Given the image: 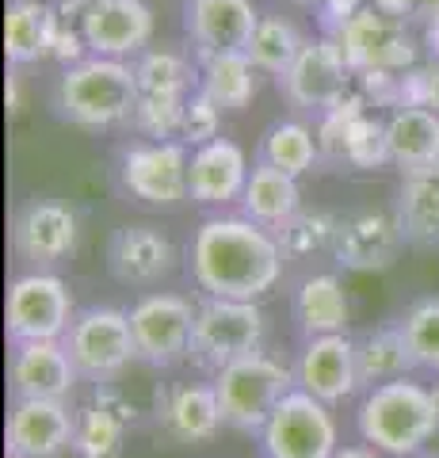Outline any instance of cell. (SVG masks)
Instances as JSON below:
<instances>
[{"mask_svg": "<svg viewBox=\"0 0 439 458\" xmlns=\"http://www.w3.org/2000/svg\"><path fill=\"white\" fill-rule=\"evenodd\" d=\"M222 107L210 99L203 89H195L188 96V107H183V126H180V141L188 149H199L207 141L222 138Z\"/></svg>", "mask_w": 439, "mask_h": 458, "instance_id": "cell-37", "label": "cell"}, {"mask_svg": "<svg viewBox=\"0 0 439 458\" xmlns=\"http://www.w3.org/2000/svg\"><path fill=\"white\" fill-rule=\"evenodd\" d=\"M424 47H428L432 57L439 62V23H424Z\"/></svg>", "mask_w": 439, "mask_h": 458, "instance_id": "cell-43", "label": "cell"}, {"mask_svg": "<svg viewBox=\"0 0 439 458\" xmlns=\"http://www.w3.org/2000/svg\"><path fill=\"white\" fill-rule=\"evenodd\" d=\"M210 382H215L225 428L249 436H260V428L275 412V405L299 386L294 382V367H287L267 352L245 355V360L222 367L218 375H210Z\"/></svg>", "mask_w": 439, "mask_h": 458, "instance_id": "cell-4", "label": "cell"}, {"mask_svg": "<svg viewBox=\"0 0 439 458\" xmlns=\"http://www.w3.org/2000/svg\"><path fill=\"white\" fill-rule=\"evenodd\" d=\"M77 27L89 42V54L134 62L138 54L149 50L157 16L146 0H89Z\"/></svg>", "mask_w": 439, "mask_h": 458, "instance_id": "cell-15", "label": "cell"}, {"mask_svg": "<svg viewBox=\"0 0 439 458\" xmlns=\"http://www.w3.org/2000/svg\"><path fill=\"white\" fill-rule=\"evenodd\" d=\"M153 420L165 439L180 443V447H195V443H210L225 420L215 394V382H173L161 386L153 397Z\"/></svg>", "mask_w": 439, "mask_h": 458, "instance_id": "cell-19", "label": "cell"}, {"mask_svg": "<svg viewBox=\"0 0 439 458\" xmlns=\"http://www.w3.org/2000/svg\"><path fill=\"white\" fill-rule=\"evenodd\" d=\"M413 4H417V20L439 23V0H413Z\"/></svg>", "mask_w": 439, "mask_h": 458, "instance_id": "cell-42", "label": "cell"}, {"mask_svg": "<svg viewBox=\"0 0 439 458\" xmlns=\"http://www.w3.org/2000/svg\"><path fill=\"white\" fill-rule=\"evenodd\" d=\"M356 432L363 443L390 458H413L439 436V417L432 405V386L413 375L363 390L356 409Z\"/></svg>", "mask_w": 439, "mask_h": 458, "instance_id": "cell-3", "label": "cell"}, {"mask_svg": "<svg viewBox=\"0 0 439 458\" xmlns=\"http://www.w3.org/2000/svg\"><path fill=\"white\" fill-rule=\"evenodd\" d=\"M367 4H371V0H321V8H317V27L321 31L317 35L336 38Z\"/></svg>", "mask_w": 439, "mask_h": 458, "instance_id": "cell-40", "label": "cell"}, {"mask_svg": "<svg viewBox=\"0 0 439 458\" xmlns=\"http://www.w3.org/2000/svg\"><path fill=\"white\" fill-rule=\"evenodd\" d=\"M340 50H344L348 65L363 73V69H386V73H405L420 62V38L413 35L409 20L386 16L375 4H367L344 31L336 35Z\"/></svg>", "mask_w": 439, "mask_h": 458, "instance_id": "cell-13", "label": "cell"}, {"mask_svg": "<svg viewBox=\"0 0 439 458\" xmlns=\"http://www.w3.org/2000/svg\"><path fill=\"white\" fill-rule=\"evenodd\" d=\"M191 149L183 141H131L115 157L119 188L141 207L176 210L191 199Z\"/></svg>", "mask_w": 439, "mask_h": 458, "instance_id": "cell-6", "label": "cell"}, {"mask_svg": "<svg viewBox=\"0 0 439 458\" xmlns=\"http://www.w3.org/2000/svg\"><path fill=\"white\" fill-rule=\"evenodd\" d=\"M432 405H435V417H439V382L432 386Z\"/></svg>", "mask_w": 439, "mask_h": 458, "instance_id": "cell-46", "label": "cell"}, {"mask_svg": "<svg viewBox=\"0 0 439 458\" xmlns=\"http://www.w3.org/2000/svg\"><path fill=\"white\" fill-rule=\"evenodd\" d=\"M8 111H12V114L20 111V77H16V73L8 77Z\"/></svg>", "mask_w": 439, "mask_h": 458, "instance_id": "cell-44", "label": "cell"}, {"mask_svg": "<svg viewBox=\"0 0 439 458\" xmlns=\"http://www.w3.org/2000/svg\"><path fill=\"white\" fill-rule=\"evenodd\" d=\"M80 245L77 210L54 195L23 199L12 214V252L27 271H54L73 260Z\"/></svg>", "mask_w": 439, "mask_h": 458, "instance_id": "cell-9", "label": "cell"}, {"mask_svg": "<svg viewBox=\"0 0 439 458\" xmlns=\"http://www.w3.org/2000/svg\"><path fill=\"white\" fill-rule=\"evenodd\" d=\"M73 318V291L58 271H23L8 283L4 333L12 344L65 340Z\"/></svg>", "mask_w": 439, "mask_h": 458, "instance_id": "cell-8", "label": "cell"}, {"mask_svg": "<svg viewBox=\"0 0 439 458\" xmlns=\"http://www.w3.org/2000/svg\"><path fill=\"white\" fill-rule=\"evenodd\" d=\"M77 409L69 401H12L4 447L8 458H62L73 451Z\"/></svg>", "mask_w": 439, "mask_h": 458, "instance_id": "cell-20", "label": "cell"}, {"mask_svg": "<svg viewBox=\"0 0 439 458\" xmlns=\"http://www.w3.org/2000/svg\"><path fill=\"white\" fill-rule=\"evenodd\" d=\"M138 99H165V104H188L199 89V62L173 47H149L134 57Z\"/></svg>", "mask_w": 439, "mask_h": 458, "instance_id": "cell-27", "label": "cell"}, {"mask_svg": "<svg viewBox=\"0 0 439 458\" xmlns=\"http://www.w3.org/2000/svg\"><path fill=\"white\" fill-rule=\"evenodd\" d=\"M356 363H359L363 390H375L382 382L409 378L417 370V360L405 344L401 325H382V328H371V333L356 336Z\"/></svg>", "mask_w": 439, "mask_h": 458, "instance_id": "cell-29", "label": "cell"}, {"mask_svg": "<svg viewBox=\"0 0 439 458\" xmlns=\"http://www.w3.org/2000/svg\"><path fill=\"white\" fill-rule=\"evenodd\" d=\"M267 318L260 302H237V298H203L195 306V333H191V363L199 370L218 375L245 355L264 352Z\"/></svg>", "mask_w": 439, "mask_h": 458, "instance_id": "cell-5", "label": "cell"}, {"mask_svg": "<svg viewBox=\"0 0 439 458\" xmlns=\"http://www.w3.org/2000/svg\"><path fill=\"white\" fill-rule=\"evenodd\" d=\"M405 245L401 222L393 210L359 207L340 214L336 241H333V260L344 271H386L398 260Z\"/></svg>", "mask_w": 439, "mask_h": 458, "instance_id": "cell-16", "label": "cell"}, {"mask_svg": "<svg viewBox=\"0 0 439 458\" xmlns=\"http://www.w3.org/2000/svg\"><path fill=\"white\" fill-rule=\"evenodd\" d=\"M65 352L73 355L84 382L100 386L115 382L131 370L138 360V344L131 333V313L119 306H84L77 310L73 325L65 333Z\"/></svg>", "mask_w": 439, "mask_h": 458, "instance_id": "cell-7", "label": "cell"}, {"mask_svg": "<svg viewBox=\"0 0 439 458\" xmlns=\"http://www.w3.org/2000/svg\"><path fill=\"white\" fill-rule=\"evenodd\" d=\"M386 146L390 165L401 172H417L439 161V111L432 107H393L386 114Z\"/></svg>", "mask_w": 439, "mask_h": 458, "instance_id": "cell-25", "label": "cell"}, {"mask_svg": "<svg viewBox=\"0 0 439 458\" xmlns=\"http://www.w3.org/2000/svg\"><path fill=\"white\" fill-rule=\"evenodd\" d=\"M401 333L420 370H439V294L417 298L401 313Z\"/></svg>", "mask_w": 439, "mask_h": 458, "instance_id": "cell-35", "label": "cell"}, {"mask_svg": "<svg viewBox=\"0 0 439 458\" xmlns=\"http://www.w3.org/2000/svg\"><path fill=\"white\" fill-rule=\"evenodd\" d=\"M77 382L84 378L62 340L12 344V355H8L12 401H69Z\"/></svg>", "mask_w": 439, "mask_h": 458, "instance_id": "cell-17", "label": "cell"}, {"mask_svg": "<svg viewBox=\"0 0 439 458\" xmlns=\"http://www.w3.org/2000/svg\"><path fill=\"white\" fill-rule=\"evenodd\" d=\"M249 176H252L249 153L233 138H215L207 146L191 149V172H188L191 203H199V207L241 203V195L249 188Z\"/></svg>", "mask_w": 439, "mask_h": 458, "instance_id": "cell-22", "label": "cell"}, {"mask_svg": "<svg viewBox=\"0 0 439 458\" xmlns=\"http://www.w3.org/2000/svg\"><path fill=\"white\" fill-rule=\"evenodd\" d=\"M257 161H267L291 176H306L314 172L317 161H321V146H317V131L302 119H279L264 131L260 138V157Z\"/></svg>", "mask_w": 439, "mask_h": 458, "instance_id": "cell-31", "label": "cell"}, {"mask_svg": "<svg viewBox=\"0 0 439 458\" xmlns=\"http://www.w3.org/2000/svg\"><path fill=\"white\" fill-rule=\"evenodd\" d=\"M398 107H432V111H439V62L435 57L417 62L413 69L401 73Z\"/></svg>", "mask_w": 439, "mask_h": 458, "instance_id": "cell-38", "label": "cell"}, {"mask_svg": "<svg viewBox=\"0 0 439 458\" xmlns=\"http://www.w3.org/2000/svg\"><path fill=\"white\" fill-rule=\"evenodd\" d=\"M195 62H199V89L225 114L245 111L257 99L260 69L249 62V54H210V57H195Z\"/></svg>", "mask_w": 439, "mask_h": 458, "instance_id": "cell-30", "label": "cell"}, {"mask_svg": "<svg viewBox=\"0 0 439 458\" xmlns=\"http://www.w3.org/2000/svg\"><path fill=\"white\" fill-rule=\"evenodd\" d=\"M333 458H382V451H375L371 443H340Z\"/></svg>", "mask_w": 439, "mask_h": 458, "instance_id": "cell-41", "label": "cell"}, {"mask_svg": "<svg viewBox=\"0 0 439 458\" xmlns=\"http://www.w3.org/2000/svg\"><path fill=\"white\" fill-rule=\"evenodd\" d=\"M393 214L401 222L405 245L439 249V161L417 172H405Z\"/></svg>", "mask_w": 439, "mask_h": 458, "instance_id": "cell-24", "label": "cell"}, {"mask_svg": "<svg viewBox=\"0 0 439 458\" xmlns=\"http://www.w3.org/2000/svg\"><path fill=\"white\" fill-rule=\"evenodd\" d=\"M344 165L371 172V168H386L390 165V146H386V119H375L371 111L351 126L348 146H344Z\"/></svg>", "mask_w": 439, "mask_h": 458, "instance_id": "cell-36", "label": "cell"}, {"mask_svg": "<svg viewBox=\"0 0 439 458\" xmlns=\"http://www.w3.org/2000/svg\"><path fill=\"white\" fill-rule=\"evenodd\" d=\"M180 267L176 241L153 222L119 225L107 241V271L111 279L131 286V291H149L165 283Z\"/></svg>", "mask_w": 439, "mask_h": 458, "instance_id": "cell-14", "label": "cell"}, {"mask_svg": "<svg viewBox=\"0 0 439 458\" xmlns=\"http://www.w3.org/2000/svg\"><path fill=\"white\" fill-rule=\"evenodd\" d=\"M260 23L252 0H183V31L195 57L210 54H245L249 38Z\"/></svg>", "mask_w": 439, "mask_h": 458, "instance_id": "cell-21", "label": "cell"}, {"mask_svg": "<svg viewBox=\"0 0 439 458\" xmlns=\"http://www.w3.org/2000/svg\"><path fill=\"white\" fill-rule=\"evenodd\" d=\"M283 267H287V256L279 249L275 229L245 214H210L188 245V271L203 298L260 302L279 286Z\"/></svg>", "mask_w": 439, "mask_h": 458, "instance_id": "cell-1", "label": "cell"}, {"mask_svg": "<svg viewBox=\"0 0 439 458\" xmlns=\"http://www.w3.org/2000/svg\"><path fill=\"white\" fill-rule=\"evenodd\" d=\"M356 92L367 99L371 107H398L401 96V73H386V69H363L356 73Z\"/></svg>", "mask_w": 439, "mask_h": 458, "instance_id": "cell-39", "label": "cell"}, {"mask_svg": "<svg viewBox=\"0 0 439 458\" xmlns=\"http://www.w3.org/2000/svg\"><path fill=\"white\" fill-rule=\"evenodd\" d=\"M260 451L264 458H333L340 451L333 405L294 386L260 428Z\"/></svg>", "mask_w": 439, "mask_h": 458, "instance_id": "cell-10", "label": "cell"}, {"mask_svg": "<svg viewBox=\"0 0 439 458\" xmlns=\"http://www.w3.org/2000/svg\"><path fill=\"white\" fill-rule=\"evenodd\" d=\"M279 92L294 111L325 114L348 92H356V69L348 65V57L336 38L314 35V38H306V47L294 57V65L279 77Z\"/></svg>", "mask_w": 439, "mask_h": 458, "instance_id": "cell-12", "label": "cell"}, {"mask_svg": "<svg viewBox=\"0 0 439 458\" xmlns=\"http://www.w3.org/2000/svg\"><path fill=\"white\" fill-rule=\"evenodd\" d=\"M294 382L299 390L314 394L325 405H344L351 401L363 382H359V363H356V336L336 333V336H309L302 344L299 360H294Z\"/></svg>", "mask_w": 439, "mask_h": 458, "instance_id": "cell-18", "label": "cell"}, {"mask_svg": "<svg viewBox=\"0 0 439 458\" xmlns=\"http://www.w3.org/2000/svg\"><path fill=\"white\" fill-rule=\"evenodd\" d=\"M62 31L58 4L50 0H8L4 12V54L12 65H35L54 54Z\"/></svg>", "mask_w": 439, "mask_h": 458, "instance_id": "cell-23", "label": "cell"}, {"mask_svg": "<svg viewBox=\"0 0 439 458\" xmlns=\"http://www.w3.org/2000/svg\"><path fill=\"white\" fill-rule=\"evenodd\" d=\"M306 47V35L299 31V23L291 16H279V12H260V23L249 38V62L267 77H283L294 65V57Z\"/></svg>", "mask_w": 439, "mask_h": 458, "instance_id": "cell-32", "label": "cell"}, {"mask_svg": "<svg viewBox=\"0 0 439 458\" xmlns=\"http://www.w3.org/2000/svg\"><path fill=\"white\" fill-rule=\"evenodd\" d=\"M287 4H299V8H321V0H287Z\"/></svg>", "mask_w": 439, "mask_h": 458, "instance_id": "cell-45", "label": "cell"}, {"mask_svg": "<svg viewBox=\"0 0 439 458\" xmlns=\"http://www.w3.org/2000/svg\"><path fill=\"white\" fill-rule=\"evenodd\" d=\"M138 107L134 62L89 54L77 65H65L54 81V111L77 131H119L131 126Z\"/></svg>", "mask_w": 439, "mask_h": 458, "instance_id": "cell-2", "label": "cell"}, {"mask_svg": "<svg viewBox=\"0 0 439 458\" xmlns=\"http://www.w3.org/2000/svg\"><path fill=\"white\" fill-rule=\"evenodd\" d=\"M126 432H131V424H122L115 412L89 401L84 409H77L73 454L77 458H119L126 447Z\"/></svg>", "mask_w": 439, "mask_h": 458, "instance_id": "cell-34", "label": "cell"}, {"mask_svg": "<svg viewBox=\"0 0 439 458\" xmlns=\"http://www.w3.org/2000/svg\"><path fill=\"white\" fill-rule=\"evenodd\" d=\"M131 313V333L138 344V360L153 370H173L191 360L195 306L176 291H146Z\"/></svg>", "mask_w": 439, "mask_h": 458, "instance_id": "cell-11", "label": "cell"}, {"mask_svg": "<svg viewBox=\"0 0 439 458\" xmlns=\"http://www.w3.org/2000/svg\"><path fill=\"white\" fill-rule=\"evenodd\" d=\"M294 321L309 336H336L348 333L351 321V302L340 276L333 271H317V276H306L294 291Z\"/></svg>", "mask_w": 439, "mask_h": 458, "instance_id": "cell-26", "label": "cell"}, {"mask_svg": "<svg viewBox=\"0 0 439 458\" xmlns=\"http://www.w3.org/2000/svg\"><path fill=\"white\" fill-rule=\"evenodd\" d=\"M336 225H340V214L321 210V207H302L299 214H291V218L275 229L287 264H302L321 252H333Z\"/></svg>", "mask_w": 439, "mask_h": 458, "instance_id": "cell-33", "label": "cell"}, {"mask_svg": "<svg viewBox=\"0 0 439 458\" xmlns=\"http://www.w3.org/2000/svg\"><path fill=\"white\" fill-rule=\"evenodd\" d=\"M302 210V188H299V176L283 172L267 161L252 165V176H249V188L241 195V214L252 222H260L267 229H279L291 214Z\"/></svg>", "mask_w": 439, "mask_h": 458, "instance_id": "cell-28", "label": "cell"}]
</instances>
